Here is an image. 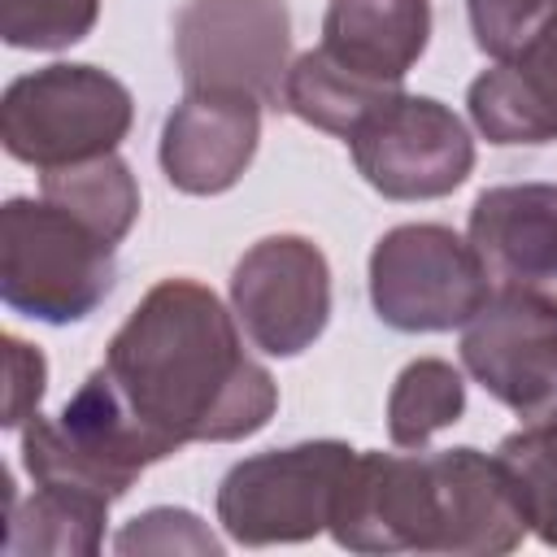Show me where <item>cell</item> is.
<instances>
[{
	"label": "cell",
	"instance_id": "1",
	"mask_svg": "<svg viewBox=\"0 0 557 557\" xmlns=\"http://www.w3.org/2000/svg\"><path fill=\"white\" fill-rule=\"evenodd\" d=\"M100 370L165 457L187 444L248 440L278 409V383L248 357L235 309L183 274L144 292Z\"/></svg>",
	"mask_w": 557,
	"mask_h": 557
},
{
	"label": "cell",
	"instance_id": "2",
	"mask_svg": "<svg viewBox=\"0 0 557 557\" xmlns=\"http://www.w3.org/2000/svg\"><path fill=\"white\" fill-rule=\"evenodd\" d=\"M331 535L348 553L500 557L527 535L505 461L483 448H357Z\"/></svg>",
	"mask_w": 557,
	"mask_h": 557
},
{
	"label": "cell",
	"instance_id": "3",
	"mask_svg": "<svg viewBox=\"0 0 557 557\" xmlns=\"http://www.w3.org/2000/svg\"><path fill=\"white\" fill-rule=\"evenodd\" d=\"M113 248L70 209L13 196L0 209V300L48 326L83 322L117 283Z\"/></svg>",
	"mask_w": 557,
	"mask_h": 557
},
{
	"label": "cell",
	"instance_id": "4",
	"mask_svg": "<svg viewBox=\"0 0 557 557\" xmlns=\"http://www.w3.org/2000/svg\"><path fill=\"white\" fill-rule=\"evenodd\" d=\"M131 122L135 100L126 83L87 61H52L13 78L0 96L4 152L35 170H61L117 152Z\"/></svg>",
	"mask_w": 557,
	"mask_h": 557
},
{
	"label": "cell",
	"instance_id": "5",
	"mask_svg": "<svg viewBox=\"0 0 557 557\" xmlns=\"http://www.w3.org/2000/svg\"><path fill=\"white\" fill-rule=\"evenodd\" d=\"M357 448L344 440H305L235 461L218 483V522L244 548L305 544L331 531Z\"/></svg>",
	"mask_w": 557,
	"mask_h": 557
},
{
	"label": "cell",
	"instance_id": "6",
	"mask_svg": "<svg viewBox=\"0 0 557 557\" xmlns=\"http://www.w3.org/2000/svg\"><path fill=\"white\" fill-rule=\"evenodd\" d=\"M492 292L474 244L444 222L392 226L370 252V305L379 322L405 335L466 326Z\"/></svg>",
	"mask_w": 557,
	"mask_h": 557
},
{
	"label": "cell",
	"instance_id": "7",
	"mask_svg": "<svg viewBox=\"0 0 557 557\" xmlns=\"http://www.w3.org/2000/svg\"><path fill=\"white\" fill-rule=\"evenodd\" d=\"M174 61L187 91H239L283 109L292 70L287 0H187L174 13Z\"/></svg>",
	"mask_w": 557,
	"mask_h": 557
},
{
	"label": "cell",
	"instance_id": "8",
	"mask_svg": "<svg viewBox=\"0 0 557 557\" xmlns=\"http://www.w3.org/2000/svg\"><path fill=\"white\" fill-rule=\"evenodd\" d=\"M344 144L352 148L357 174L383 200H440L474 170L466 122L435 96L396 91Z\"/></svg>",
	"mask_w": 557,
	"mask_h": 557
},
{
	"label": "cell",
	"instance_id": "9",
	"mask_svg": "<svg viewBox=\"0 0 557 557\" xmlns=\"http://www.w3.org/2000/svg\"><path fill=\"white\" fill-rule=\"evenodd\" d=\"M231 309L265 357H300L331 322V265L305 235H265L231 270Z\"/></svg>",
	"mask_w": 557,
	"mask_h": 557
},
{
	"label": "cell",
	"instance_id": "10",
	"mask_svg": "<svg viewBox=\"0 0 557 557\" xmlns=\"http://www.w3.org/2000/svg\"><path fill=\"white\" fill-rule=\"evenodd\" d=\"M461 366L522 422L544 418L557 405V313L527 296L492 292L466 322Z\"/></svg>",
	"mask_w": 557,
	"mask_h": 557
},
{
	"label": "cell",
	"instance_id": "11",
	"mask_svg": "<svg viewBox=\"0 0 557 557\" xmlns=\"http://www.w3.org/2000/svg\"><path fill=\"white\" fill-rule=\"evenodd\" d=\"M466 239L496 292L557 313V183H500L474 196Z\"/></svg>",
	"mask_w": 557,
	"mask_h": 557
},
{
	"label": "cell",
	"instance_id": "12",
	"mask_svg": "<svg viewBox=\"0 0 557 557\" xmlns=\"http://www.w3.org/2000/svg\"><path fill=\"white\" fill-rule=\"evenodd\" d=\"M261 100L239 91H187L161 126V170L183 196L231 191L257 157Z\"/></svg>",
	"mask_w": 557,
	"mask_h": 557
},
{
	"label": "cell",
	"instance_id": "13",
	"mask_svg": "<svg viewBox=\"0 0 557 557\" xmlns=\"http://www.w3.org/2000/svg\"><path fill=\"white\" fill-rule=\"evenodd\" d=\"M466 109L496 148L557 144V44L540 35L518 57L483 70L466 91Z\"/></svg>",
	"mask_w": 557,
	"mask_h": 557
},
{
	"label": "cell",
	"instance_id": "14",
	"mask_svg": "<svg viewBox=\"0 0 557 557\" xmlns=\"http://www.w3.org/2000/svg\"><path fill=\"white\" fill-rule=\"evenodd\" d=\"M431 39V0H331L322 52L361 78L400 87Z\"/></svg>",
	"mask_w": 557,
	"mask_h": 557
},
{
	"label": "cell",
	"instance_id": "15",
	"mask_svg": "<svg viewBox=\"0 0 557 557\" xmlns=\"http://www.w3.org/2000/svg\"><path fill=\"white\" fill-rule=\"evenodd\" d=\"M400 87L374 83L326 57L322 48H309L292 61L287 83H283V109L300 117L305 126H318L326 135L348 139L383 100H392Z\"/></svg>",
	"mask_w": 557,
	"mask_h": 557
},
{
	"label": "cell",
	"instance_id": "16",
	"mask_svg": "<svg viewBox=\"0 0 557 557\" xmlns=\"http://www.w3.org/2000/svg\"><path fill=\"white\" fill-rule=\"evenodd\" d=\"M109 500L70 492V487H39L26 505H13L4 553H57V557H96L104 548Z\"/></svg>",
	"mask_w": 557,
	"mask_h": 557
},
{
	"label": "cell",
	"instance_id": "17",
	"mask_svg": "<svg viewBox=\"0 0 557 557\" xmlns=\"http://www.w3.org/2000/svg\"><path fill=\"white\" fill-rule=\"evenodd\" d=\"M44 200L70 209L109 244H122L139 218V183L117 152L44 170Z\"/></svg>",
	"mask_w": 557,
	"mask_h": 557
},
{
	"label": "cell",
	"instance_id": "18",
	"mask_svg": "<svg viewBox=\"0 0 557 557\" xmlns=\"http://www.w3.org/2000/svg\"><path fill=\"white\" fill-rule=\"evenodd\" d=\"M466 413V379L444 357L409 361L387 392V435L396 448H426Z\"/></svg>",
	"mask_w": 557,
	"mask_h": 557
},
{
	"label": "cell",
	"instance_id": "19",
	"mask_svg": "<svg viewBox=\"0 0 557 557\" xmlns=\"http://www.w3.org/2000/svg\"><path fill=\"white\" fill-rule=\"evenodd\" d=\"M496 457L513 479L527 531L540 544L557 548V413H544L522 431L505 435Z\"/></svg>",
	"mask_w": 557,
	"mask_h": 557
},
{
	"label": "cell",
	"instance_id": "20",
	"mask_svg": "<svg viewBox=\"0 0 557 557\" xmlns=\"http://www.w3.org/2000/svg\"><path fill=\"white\" fill-rule=\"evenodd\" d=\"M100 0H0V35L9 48L61 52L91 35Z\"/></svg>",
	"mask_w": 557,
	"mask_h": 557
},
{
	"label": "cell",
	"instance_id": "21",
	"mask_svg": "<svg viewBox=\"0 0 557 557\" xmlns=\"http://www.w3.org/2000/svg\"><path fill=\"white\" fill-rule=\"evenodd\" d=\"M470 35L492 61H509L531 48L557 17V0H466Z\"/></svg>",
	"mask_w": 557,
	"mask_h": 557
},
{
	"label": "cell",
	"instance_id": "22",
	"mask_svg": "<svg viewBox=\"0 0 557 557\" xmlns=\"http://www.w3.org/2000/svg\"><path fill=\"white\" fill-rule=\"evenodd\" d=\"M113 548L122 557H131V553H209V557H218L222 540L191 509L157 505V509H144L139 518H131L117 531Z\"/></svg>",
	"mask_w": 557,
	"mask_h": 557
},
{
	"label": "cell",
	"instance_id": "23",
	"mask_svg": "<svg viewBox=\"0 0 557 557\" xmlns=\"http://www.w3.org/2000/svg\"><path fill=\"white\" fill-rule=\"evenodd\" d=\"M4 370H9V396H4V426H26L39 413L44 387H48V361L35 344L4 335Z\"/></svg>",
	"mask_w": 557,
	"mask_h": 557
},
{
	"label": "cell",
	"instance_id": "24",
	"mask_svg": "<svg viewBox=\"0 0 557 557\" xmlns=\"http://www.w3.org/2000/svg\"><path fill=\"white\" fill-rule=\"evenodd\" d=\"M544 30H548V35H553V39H557V17H553V22H548V26H544Z\"/></svg>",
	"mask_w": 557,
	"mask_h": 557
}]
</instances>
